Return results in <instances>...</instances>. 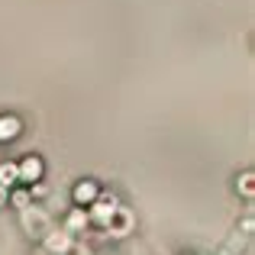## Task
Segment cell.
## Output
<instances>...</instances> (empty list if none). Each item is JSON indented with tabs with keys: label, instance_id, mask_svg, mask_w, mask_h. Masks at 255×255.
Wrapping results in <instances>:
<instances>
[{
	"label": "cell",
	"instance_id": "cell-1",
	"mask_svg": "<svg viewBox=\"0 0 255 255\" xmlns=\"http://www.w3.org/2000/svg\"><path fill=\"white\" fill-rule=\"evenodd\" d=\"M19 171H23V181H29V178H39V171H42V165H39L36 158H26V162L19 165Z\"/></svg>",
	"mask_w": 255,
	"mask_h": 255
},
{
	"label": "cell",
	"instance_id": "cell-2",
	"mask_svg": "<svg viewBox=\"0 0 255 255\" xmlns=\"http://www.w3.org/2000/svg\"><path fill=\"white\" fill-rule=\"evenodd\" d=\"M13 132H16V123H13V120H6V123L0 120V139H3V136H13Z\"/></svg>",
	"mask_w": 255,
	"mask_h": 255
}]
</instances>
